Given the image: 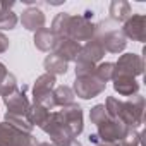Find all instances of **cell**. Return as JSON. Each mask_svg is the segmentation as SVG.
I'll use <instances>...</instances> for the list:
<instances>
[{"label": "cell", "mask_w": 146, "mask_h": 146, "mask_svg": "<svg viewBox=\"0 0 146 146\" xmlns=\"http://www.w3.org/2000/svg\"><path fill=\"white\" fill-rule=\"evenodd\" d=\"M17 26V16L12 11H2L0 14V29H14Z\"/></svg>", "instance_id": "obj_27"}, {"label": "cell", "mask_w": 146, "mask_h": 146, "mask_svg": "<svg viewBox=\"0 0 146 146\" xmlns=\"http://www.w3.org/2000/svg\"><path fill=\"white\" fill-rule=\"evenodd\" d=\"M4 103L7 107V113L9 115H16V117H24L28 108H29V105H31L28 96H26L24 88L23 90H14L12 93L4 96Z\"/></svg>", "instance_id": "obj_12"}, {"label": "cell", "mask_w": 146, "mask_h": 146, "mask_svg": "<svg viewBox=\"0 0 146 146\" xmlns=\"http://www.w3.org/2000/svg\"><path fill=\"white\" fill-rule=\"evenodd\" d=\"M113 72H115V64L113 62H100L95 67V76L103 83H108V81L113 79Z\"/></svg>", "instance_id": "obj_24"}, {"label": "cell", "mask_w": 146, "mask_h": 146, "mask_svg": "<svg viewBox=\"0 0 146 146\" xmlns=\"http://www.w3.org/2000/svg\"><path fill=\"white\" fill-rule=\"evenodd\" d=\"M113 64H115L113 76H131V78H137V76L143 74V70H144L143 57L137 55V53H124Z\"/></svg>", "instance_id": "obj_9"}, {"label": "cell", "mask_w": 146, "mask_h": 146, "mask_svg": "<svg viewBox=\"0 0 146 146\" xmlns=\"http://www.w3.org/2000/svg\"><path fill=\"white\" fill-rule=\"evenodd\" d=\"M4 122H7L9 125H12V127L17 129L19 132H26V134H31V132H33V125H31L24 117H16V115H9V113H5Z\"/></svg>", "instance_id": "obj_25"}, {"label": "cell", "mask_w": 146, "mask_h": 146, "mask_svg": "<svg viewBox=\"0 0 146 146\" xmlns=\"http://www.w3.org/2000/svg\"><path fill=\"white\" fill-rule=\"evenodd\" d=\"M60 113H62V117H64V120H65V124H67V127H69L72 137H78V136L83 132V129H84L83 108H81L78 103H70V105L64 107V108L60 110Z\"/></svg>", "instance_id": "obj_11"}, {"label": "cell", "mask_w": 146, "mask_h": 146, "mask_svg": "<svg viewBox=\"0 0 146 146\" xmlns=\"http://www.w3.org/2000/svg\"><path fill=\"white\" fill-rule=\"evenodd\" d=\"M107 119H108V113H107V108H105L103 103H98V105H95V107L90 110V120H91V124L100 125V124L105 122Z\"/></svg>", "instance_id": "obj_26"}, {"label": "cell", "mask_w": 146, "mask_h": 146, "mask_svg": "<svg viewBox=\"0 0 146 146\" xmlns=\"http://www.w3.org/2000/svg\"><path fill=\"white\" fill-rule=\"evenodd\" d=\"M108 12H110V19L115 23H124L125 19L132 16L131 4L125 2V0H113L108 7Z\"/></svg>", "instance_id": "obj_18"}, {"label": "cell", "mask_w": 146, "mask_h": 146, "mask_svg": "<svg viewBox=\"0 0 146 146\" xmlns=\"http://www.w3.org/2000/svg\"><path fill=\"white\" fill-rule=\"evenodd\" d=\"M40 129L50 136V141L53 146H65L69 141L74 139L60 112H50L48 119L45 120V124Z\"/></svg>", "instance_id": "obj_3"}, {"label": "cell", "mask_w": 146, "mask_h": 146, "mask_svg": "<svg viewBox=\"0 0 146 146\" xmlns=\"http://www.w3.org/2000/svg\"><path fill=\"white\" fill-rule=\"evenodd\" d=\"M120 31L125 38L143 43L146 40V17L143 14H132L129 19L124 21V26Z\"/></svg>", "instance_id": "obj_10"}, {"label": "cell", "mask_w": 146, "mask_h": 146, "mask_svg": "<svg viewBox=\"0 0 146 146\" xmlns=\"http://www.w3.org/2000/svg\"><path fill=\"white\" fill-rule=\"evenodd\" d=\"M57 86V79L52 74H41L33 86V100L35 103L43 105L46 110H53L55 108V102H53V90Z\"/></svg>", "instance_id": "obj_4"}, {"label": "cell", "mask_w": 146, "mask_h": 146, "mask_svg": "<svg viewBox=\"0 0 146 146\" xmlns=\"http://www.w3.org/2000/svg\"><path fill=\"white\" fill-rule=\"evenodd\" d=\"M103 57H105V48H103V45L100 43L98 38H93V40L86 41L84 45H81L78 60H83V62H90V64L98 65V62H102Z\"/></svg>", "instance_id": "obj_14"}, {"label": "cell", "mask_w": 146, "mask_h": 146, "mask_svg": "<svg viewBox=\"0 0 146 146\" xmlns=\"http://www.w3.org/2000/svg\"><path fill=\"white\" fill-rule=\"evenodd\" d=\"M103 105L107 108L108 117L119 119L129 129H137L144 122V98L139 93L129 96L125 102L117 100L115 96H108Z\"/></svg>", "instance_id": "obj_1"}, {"label": "cell", "mask_w": 146, "mask_h": 146, "mask_svg": "<svg viewBox=\"0 0 146 146\" xmlns=\"http://www.w3.org/2000/svg\"><path fill=\"white\" fill-rule=\"evenodd\" d=\"M67 38L74 40L78 43L81 41H90L96 38V24L88 21L83 16H70L69 21V29H67Z\"/></svg>", "instance_id": "obj_6"}, {"label": "cell", "mask_w": 146, "mask_h": 146, "mask_svg": "<svg viewBox=\"0 0 146 146\" xmlns=\"http://www.w3.org/2000/svg\"><path fill=\"white\" fill-rule=\"evenodd\" d=\"M0 146H38L33 134L19 132L7 122H0Z\"/></svg>", "instance_id": "obj_8"}, {"label": "cell", "mask_w": 146, "mask_h": 146, "mask_svg": "<svg viewBox=\"0 0 146 146\" xmlns=\"http://www.w3.org/2000/svg\"><path fill=\"white\" fill-rule=\"evenodd\" d=\"M7 50H9V38L0 31V53H4Z\"/></svg>", "instance_id": "obj_29"}, {"label": "cell", "mask_w": 146, "mask_h": 146, "mask_svg": "<svg viewBox=\"0 0 146 146\" xmlns=\"http://www.w3.org/2000/svg\"><path fill=\"white\" fill-rule=\"evenodd\" d=\"M48 115H50V110H46L43 105H40V103H31L29 105V108H28V112H26V115H24V119L35 127V125H38V127H41L43 124H45V120L48 119Z\"/></svg>", "instance_id": "obj_19"}, {"label": "cell", "mask_w": 146, "mask_h": 146, "mask_svg": "<svg viewBox=\"0 0 146 146\" xmlns=\"http://www.w3.org/2000/svg\"><path fill=\"white\" fill-rule=\"evenodd\" d=\"M74 91L69 86H55L53 90V102H55V107H67L70 103H74Z\"/></svg>", "instance_id": "obj_22"}, {"label": "cell", "mask_w": 146, "mask_h": 146, "mask_svg": "<svg viewBox=\"0 0 146 146\" xmlns=\"http://www.w3.org/2000/svg\"><path fill=\"white\" fill-rule=\"evenodd\" d=\"M95 146H120L119 143H103V141H100L98 144H95Z\"/></svg>", "instance_id": "obj_30"}, {"label": "cell", "mask_w": 146, "mask_h": 146, "mask_svg": "<svg viewBox=\"0 0 146 146\" xmlns=\"http://www.w3.org/2000/svg\"><path fill=\"white\" fill-rule=\"evenodd\" d=\"M14 90H17V79L14 74L7 70L5 64L0 62V96H7L9 93H12Z\"/></svg>", "instance_id": "obj_21"}, {"label": "cell", "mask_w": 146, "mask_h": 146, "mask_svg": "<svg viewBox=\"0 0 146 146\" xmlns=\"http://www.w3.org/2000/svg\"><path fill=\"white\" fill-rule=\"evenodd\" d=\"M110 23L112 21H102L100 24H96V38L103 45L105 52L120 53L127 46V38L122 35L119 28H112Z\"/></svg>", "instance_id": "obj_2"}, {"label": "cell", "mask_w": 146, "mask_h": 146, "mask_svg": "<svg viewBox=\"0 0 146 146\" xmlns=\"http://www.w3.org/2000/svg\"><path fill=\"white\" fill-rule=\"evenodd\" d=\"M0 14H2V11H0Z\"/></svg>", "instance_id": "obj_33"}, {"label": "cell", "mask_w": 146, "mask_h": 146, "mask_svg": "<svg viewBox=\"0 0 146 146\" xmlns=\"http://www.w3.org/2000/svg\"><path fill=\"white\" fill-rule=\"evenodd\" d=\"M120 146H139L141 144V132L137 129H131L129 134L119 143Z\"/></svg>", "instance_id": "obj_28"}, {"label": "cell", "mask_w": 146, "mask_h": 146, "mask_svg": "<svg viewBox=\"0 0 146 146\" xmlns=\"http://www.w3.org/2000/svg\"><path fill=\"white\" fill-rule=\"evenodd\" d=\"M43 67L46 70V74H52V76H64L67 69H69V64L65 60H62L60 57H57L55 53H50L45 57L43 60Z\"/></svg>", "instance_id": "obj_20"}, {"label": "cell", "mask_w": 146, "mask_h": 146, "mask_svg": "<svg viewBox=\"0 0 146 146\" xmlns=\"http://www.w3.org/2000/svg\"><path fill=\"white\" fill-rule=\"evenodd\" d=\"M57 36L48 29V28H43L40 31L35 33V38H33V43L35 46L40 50V52H53V46L57 43Z\"/></svg>", "instance_id": "obj_17"}, {"label": "cell", "mask_w": 146, "mask_h": 146, "mask_svg": "<svg viewBox=\"0 0 146 146\" xmlns=\"http://www.w3.org/2000/svg\"><path fill=\"white\" fill-rule=\"evenodd\" d=\"M79 50H81V43L70 40V38H58L52 53H55L57 57H60L62 60H65L69 64V62H76L78 60Z\"/></svg>", "instance_id": "obj_13"}, {"label": "cell", "mask_w": 146, "mask_h": 146, "mask_svg": "<svg viewBox=\"0 0 146 146\" xmlns=\"http://www.w3.org/2000/svg\"><path fill=\"white\" fill-rule=\"evenodd\" d=\"M107 88V83L100 81L95 72L90 76H79L74 79V86H72V91H74L76 96L83 98V100H91L96 98L98 95H102Z\"/></svg>", "instance_id": "obj_5"}, {"label": "cell", "mask_w": 146, "mask_h": 146, "mask_svg": "<svg viewBox=\"0 0 146 146\" xmlns=\"http://www.w3.org/2000/svg\"><path fill=\"white\" fill-rule=\"evenodd\" d=\"M96 127L98 129L95 134L103 143H120L131 131L124 122H120L119 119H112V117H108L105 122H102Z\"/></svg>", "instance_id": "obj_7"}, {"label": "cell", "mask_w": 146, "mask_h": 146, "mask_svg": "<svg viewBox=\"0 0 146 146\" xmlns=\"http://www.w3.org/2000/svg\"><path fill=\"white\" fill-rule=\"evenodd\" d=\"M21 23H23V26H24L28 31L36 33V31H40V29L45 28L46 19H45V14H43L38 7H28V9L23 12V16H21Z\"/></svg>", "instance_id": "obj_15"}, {"label": "cell", "mask_w": 146, "mask_h": 146, "mask_svg": "<svg viewBox=\"0 0 146 146\" xmlns=\"http://www.w3.org/2000/svg\"><path fill=\"white\" fill-rule=\"evenodd\" d=\"M69 21H70V14L67 12H60L55 16L50 31L57 36V38H67V29H69Z\"/></svg>", "instance_id": "obj_23"}, {"label": "cell", "mask_w": 146, "mask_h": 146, "mask_svg": "<svg viewBox=\"0 0 146 146\" xmlns=\"http://www.w3.org/2000/svg\"><path fill=\"white\" fill-rule=\"evenodd\" d=\"M113 90L120 96H134L139 93V83L131 76H113Z\"/></svg>", "instance_id": "obj_16"}, {"label": "cell", "mask_w": 146, "mask_h": 146, "mask_svg": "<svg viewBox=\"0 0 146 146\" xmlns=\"http://www.w3.org/2000/svg\"><path fill=\"white\" fill-rule=\"evenodd\" d=\"M38 146H53L52 143H38Z\"/></svg>", "instance_id": "obj_32"}, {"label": "cell", "mask_w": 146, "mask_h": 146, "mask_svg": "<svg viewBox=\"0 0 146 146\" xmlns=\"http://www.w3.org/2000/svg\"><path fill=\"white\" fill-rule=\"evenodd\" d=\"M65 146H83V144H81L79 141H76V139H72V141H69Z\"/></svg>", "instance_id": "obj_31"}]
</instances>
